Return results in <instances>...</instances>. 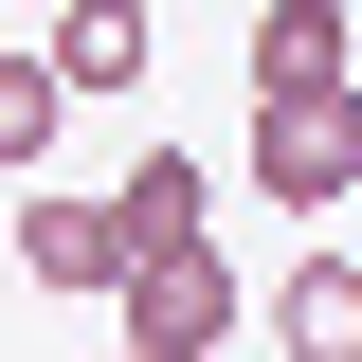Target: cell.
I'll return each instance as SVG.
<instances>
[{"instance_id":"8992f818","label":"cell","mask_w":362,"mask_h":362,"mask_svg":"<svg viewBox=\"0 0 362 362\" xmlns=\"http://www.w3.org/2000/svg\"><path fill=\"white\" fill-rule=\"evenodd\" d=\"M145 18H163V0H73V18H54V90H73V109H90V90H145Z\"/></svg>"},{"instance_id":"7a4b0ae2","label":"cell","mask_w":362,"mask_h":362,"mask_svg":"<svg viewBox=\"0 0 362 362\" xmlns=\"http://www.w3.org/2000/svg\"><path fill=\"white\" fill-rule=\"evenodd\" d=\"M109 308H127V362H218L254 290H235V254H218V235H163V254H127V272H109Z\"/></svg>"},{"instance_id":"6da1fadb","label":"cell","mask_w":362,"mask_h":362,"mask_svg":"<svg viewBox=\"0 0 362 362\" xmlns=\"http://www.w3.org/2000/svg\"><path fill=\"white\" fill-rule=\"evenodd\" d=\"M254 199H272V218H344V199H362V73L254 90Z\"/></svg>"},{"instance_id":"277c9868","label":"cell","mask_w":362,"mask_h":362,"mask_svg":"<svg viewBox=\"0 0 362 362\" xmlns=\"http://www.w3.org/2000/svg\"><path fill=\"white\" fill-rule=\"evenodd\" d=\"M272 344L290 362H362V254H290L272 272Z\"/></svg>"},{"instance_id":"ba28073f","label":"cell","mask_w":362,"mask_h":362,"mask_svg":"<svg viewBox=\"0 0 362 362\" xmlns=\"http://www.w3.org/2000/svg\"><path fill=\"white\" fill-rule=\"evenodd\" d=\"M54 127H73V90H54V54H0V181H37Z\"/></svg>"},{"instance_id":"5b68a950","label":"cell","mask_w":362,"mask_h":362,"mask_svg":"<svg viewBox=\"0 0 362 362\" xmlns=\"http://www.w3.org/2000/svg\"><path fill=\"white\" fill-rule=\"evenodd\" d=\"M235 73H254V90H326V73H362V18H344V0H272Z\"/></svg>"},{"instance_id":"3957f363","label":"cell","mask_w":362,"mask_h":362,"mask_svg":"<svg viewBox=\"0 0 362 362\" xmlns=\"http://www.w3.org/2000/svg\"><path fill=\"white\" fill-rule=\"evenodd\" d=\"M18 272H37V290H109V272H127V218L73 199V181H37V199H18Z\"/></svg>"},{"instance_id":"9c48e42d","label":"cell","mask_w":362,"mask_h":362,"mask_svg":"<svg viewBox=\"0 0 362 362\" xmlns=\"http://www.w3.org/2000/svg\"><path fill=\"white\" fill-rule=\"evenodd\" d=\"M344 218H362V199H344ZM344 254H362V235H344Z\"/></svg>"},{"instance_id":"52a82bcc","label":"cell","mask_w":362,"mask_h":362,"mask_svg":"<svg viewBox=\"0 0 362 362\" xmlns=\"http://www.w3.org/2000/svg\"><path fill=\"white\" fill-rule=\"evenodd\" d=\"M199 199H218V163H199V145H145V163L109 181V218H127V254H163V235H218Z\"/></svg>"}]
</instances>
